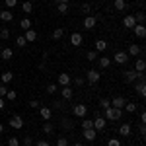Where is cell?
<instances>
[{
  "mask_svg": "<svg viewBox=\"0 0 146 146\" xmlns=\"http://www.w3.org/2000/svg\"><path fill=\"white\" fill-rule=\"evenodd\" d=\"M123 80L127 82V84H135L136 80H144V74L142 72H136V70H127V72H123Z\"/></svg>",
  "mask_w": 146,
  "mask_h": 146,
  "instance_id": "1",
  "label": "cell"
},
{
  "mask_svg": "<svg viewBox=\"0 0 146 146\" xmlns=\"http://www.w3.org/2000/svg\"><path fill=\"white\" fill-rule=\"evenodd\" d=\"M121 117H123V109H117V107L105 109V121H121Z\"/></svg>",
  "mask_w": 146,
  "mask_h": 146,
  "instance_id": "2",
  "label": "cell"
},
{
  "mask_svg": "<svg viewBox=\"0 0 146 146\" xmlns=\"http://www.w3.org/2000/svg\"><path fill=\"white\" fill-rule=\"evenodd\" d=\"M111 62H117V64H121V66H123V64L129 62V55H127L125 51H117V53L111 56Z\"/></svg>",
  "mask_w": 146,
  "mask_h": 146,
  "instance_id": "3",
  "label": "cell"
},
{
  "mask_svg": "<svg viewBox=\"0 0 146 146\" xmlns=\"http://www.w3.org/2000/svg\"><path fill=\"white\" fill-rule=\"evenodd\" d=\"M101 78L100 70H96V68H90L88 72H86V80H88V84H98Z\"/></svg>",
  "mask_w": 146,
  "mask_h": 146,
  "instance_id": "4",
  "label": "cell"
},
{
  "mask_svg": "<svg viewBox=\"0 0 146 146\" xmlns=\"http://www.w3.org/2000/svg\"><path fill=\"white\" fill-rule=\"evenodd\" d=\"M86 113H88V105H84V103H78V105L72 107V115L74 117H84Z\"/></svg>",
  "mask_w": 146,
  "mask_h": 146,
  "instance_id": "5",
  "label": "cell"
},
{
  "mask_svg": "<svg viewBox=\"0 0 146 146\" xmlns=\"http://www.w3.org/2000/svg\"><path fill=\"white\" fill-rule=\"evenodd\" d=\"M39 115H41V119L51 121V117H53V109H51V107H47V105H41V107H39Z\"/></svg>",
  "mask_w": 146,
  "mask_h": 146,
  "instance_id": "6",
  "label": "cell"
},
{
  "mask_svg": "<svg viewBox=\"0 0 146 146\" xmlns=\"http://www.w3.org/2000/svg\"><path fill=\"white\" fill-rule=\"evenodd\" d=\"M10 127H12V129H16V131L23 129V119L20 117V115H14V117L10 119Z\"/></svg>",
  "mask_w": 146,
  "mask_h": 146,
  "instance_id": "7",
  "label": "cell"
},
{
  "mask_svg": "<svg viewBox=\"0 0 146 146\" xmlns=\"http://www.w3.org/2000/svg\"><path fill=\"white\" fill-rule=\"evenodd\" d=\"M109 101H111V107H117V109H123L125 103H127V100H125L123 96H115V98L109 100Z\"/></svg>",
  "mask_w": 146,
  "mask_h": 146,
  "instance_id": "8",
  "label": "cell"
},
{
  "mask_svg": "<svg viewBox=\"0 0 146 146\" xmlns=\"http://www.w3.org/2000/svg\"><path fill=\"white\" fill-rule=\"evenodd\" d=\"M105 127H107L105 117H96V119H94V131H103Z\"/></svg>",
  "mask_w": 146,
  "mask_h": 146,
  "instance_id": "9",
  "label": "cell"
},
{
  "mask_svg": "<svg viewBox=\"0 0 146 146\" xmlns=\"http://www.w3.org/2000/svg\"><path fill=\"white\" fill-rule=\"evenodd\" d=\"M133 31H135V35L138 37V39H144V37H146V27H144V23H136L135 27H133Z\"/></svg>",
  "mask_w": 146,
  "mask_h": 146,
  "instance_id": "10",
  "label": "cell"
},
{
  "mask_svg": "<svg viewBox=\"0 0 146 146\" xmlns=\"http://www.w3.org/2000/svg\"><path fill=\"white\" fill-rule=\"evenodd\" d=\"M125 53H127L129 56H138L140 53H142V49H140V47L136 45V43H131V45H129V49H127Z\"/></svg>",
  "mask_w": 146,
  "mask_h": 146,
  "instance_id": "11",
  "label": "cell"
},
{
  "mask_svg": "<svg viewBox=\"0 0 146 146\" xmlns=\"http://www.w3.org/2000/svg\"><path fill=\"white\" fill-rule=\"evenodd\" d=\"M123 25L127 27V29H133V27L136 25V20H135V16H133V14H129V16H125V18H123Z\"/></svg>",
  "mask_w": 146,
  "mask_h": 146,
  "instance_id": "12",
  "label": "cell"
},
{
  "mask_svg": "<svg viewBox=\"0 0 146 146\" xmlns=\"http://www.w3.org/2000/svg\"><path fill=\"white\" fill-rule=\"evenodd\" d=\"M96 23H98V18H96V16H86V18H84V27H86V29H94Z\"/></svg>",
  "mask_w": 146,
  "mask_h": 146,
  "instance_id": "13",
  "label": "cell"
},
{
  "mask_svg": "<svg viewBox=\"0 0 146 146\" xmlns=\"http://www.w3.org/2000/svg\"><path fill=\"white\" fill-rule=\"evenodd\" d=\"M135 90H136V94H138L140 98H144V96H146V84H144V80L135 82Z\"/></svg>",
  "mask_w": 146,
  "mask_h": 146,
  "instance_id": "14",
  "label": "cell"
},
{
  "mask_svg": "<svg viewBox=\"0 0 146 146\" xmlns=\"http://www.w3.org/2000/svg\"><path fill=\"white\" fill-rule=\"evenodd\" d=\"M82 41H84V37H82V33H78V31H74V33L70 35V43H72V47H80Z\"/></svg>",
  "mask_w": 146,
  "mask_h": 146,
  "instance_id": "15",
  "label": "cell"
},
{
  "mask_svg": "<svg viewBox=\"0 0 146 146\" xmlns=\"http://www.w3.org/2000/svg\"><path fill=\"white\" fill-rule=\"evenodd\" d=\"M56 82H58L60 86H70V74H66V72H60V74L56 76Z\"/></svg>",
  "mask_w": 146,
  "mask_h": 146,
  "instance_id": "16",
  "label": "cell"
},
{
  "mask_svg": "<svg viewBox=\"0 0 146 146\" xmlns=\"http://www.w3.org/2000/svg\"><path fill=\"white\" fill-rule=\"evenodd\" d=\"M84 138H86L88 142H94V140L98 138V131H94V129H84Z\"/></svg>",
  "mask_w": 146,
  "mask_h": 146,
  "instance_id": "17",
  "label": "cell"
},
{
  "mask_svg": "<svg viewBox=\"0 0 146 146\" xmlns=\"http://www.w3.org/2000/svg\"><path fill=\"white\" fill-rule=\"evenodd\" d=\"M119 135L121 136H131L133 135V127H131L129 123H123L121 127H119Z\"/></svg>",
  "mask_w": 146,
  "mask_h": 146,
  "instance_id": "18",
  "label": "cell"
},
{
  "mask_svg": "<svg viewBox=\"0 0 146 146\" xmlns=\"http://www.w3.org/2000/svg\"><path fill=\"white\" fill-rule=\"evenodd\" d=\"M98 64H100L101 70H105V68H109V66H111V58L103 55V56H100V58H98Z\"/></svg>",
  "mask_w": 146,
  "mask_h": 146,
  "instance_id": "19",
  "label": "cell"
},
{
  "mask_svg": "<svg viewBox=\"0 0 146 146\" xmlns=\"http://www.w3.org/2000/svg\"><path fill=\"white\" fill-rule=\"evenodd\" d=\"M12 20H14V14H12L10 10H2L0 12V22H8L10 23Z\"/></svg>",
  "mask_w": 146,
  "mask_h": 146,
  "instance_id": "20",
  "label": "cell"
},
{
  "mask_svg": "<svg viewBox=\"0 0 146 146\" xmlns=\"http://www.w3.org/2000/svg\"><path fill=\"white\" fill-rule=\"evenodd\" d=\"M23 37H25L27 43H33L35 39H37V31H35V29H25V35H23Z\"/></svg>",
  "mask_w": 146,
  "mask_h": 146,
  "instance_id": "21",
  "label": "cell"
},
{
  "mask_svg": "<svg viewBox=\"0 0 146 146\" xmlns=\"http://www.w3.org/2000/svg\"><path fill=\"white\" fill-rule=\"evenodd\" d=\"M105 49H107V41H105V39H98L94 51H98V53H105Z\"/></svg>",
  "mask_w": 146,
  "mask_h": 146,
  "instance_id": "22",
  "label": "cell"
},
{
  "mask_svg": "<svg viewBox=\"0 0 146 146\" xmlns=\"http://www.w3.org/2000/svg\"><path fill=\"white\" fill-rule=\"evenodd\" d=\"M0 56H2L4 60H12V56H14V51H12L10 47H4V49H2V53H0Z\"/></svg>",
  "mask_w": 146,
  "mask_h": 146,
  "instance_id": "23",
  "label": "cell"
},
{
  "mask_svg": "<svg viewBox=\"0 0 146 146\" xmlns=\"http://www.w3.org/2000/svg\"><path fill=\"white\" fill-rule=\"evenodd\" d=\"M144 68H146L144 58H136V60H135V68H133V70H136V72H144Z\"/></svg>",
  "mask_w": 146,
  "mask_h": 146,
  "instance_id": "24",
  "label": "cell"
},
{
  "mask_svg": "<svg viewBox=\"0 0 146 146\" xmlns=\"http://www.w3.org/2000/svg\"><path fill=\"white\" fill-rule=\"evenodd\" d=\"M60 96H62L64 100H72V88H70V86H62V90H60Z\"/></svg>",
  "mask_w": 146,
  "mask_h": 146,
  "instance_id": "25",
  "label": "cell"
},
{
  "mask_svg": "<svg viewBox=\"0 0 146 146\" xmlns=\"http://www.w3.org/2000/svg\"><path fill=\"white\" fill-rule=\"evenodd\" d=\"M43 133H45V135H53V133H55V125L51 123V121H45V125H43Z\"/></svg>",
  "mask_w": 146,
  "mask_h": 146,
  "instance_id": "26",
  "label": "cell"
},
{
  "mask_svg": "<svg viewBox=\"0 0 146 146\" xmlns=\"http://www.w3.org/2000/svg\"><path fill=\"white\" fill-rule=\"evenodd\" d=\"M113 8L117 12H123L125 8H127V2H125V0H115V2H113Z\"/></svg>",
  "mask_w": 146,
  "mask_h": 146,
  "instance_id": "27",
  "label": "cell"
},
{
  "mask_svg": "<svg viewBox=\"0 0 146 146\" xmlns=\"http://www.w3.org/2000/svg\"><path fill=\"white\" fill-rule=\"evenodd\" d=\"M20 27H22L23 31H25V29H31V20H29V18H22V20H20Z\"/></svg>",
  "mask_w": 146,
  "mask_h": 146,
  "instance_id": "28",
  "label": "cell"
},
{
  "mask_svg": "<svg viewBox=\"0 0 146 146\" xmlns=\"http://www.w3.org/2000/svg\"><path fill=\"white\" fill-rule=\"evenodd\" d=\"M0 80H2V84H10L12 80H14V74H12V72H2Z\"/></svg>",
  "mask_w": 146,
  "mask_h": 146,
  "instance_id": "29",
  "label": "cell"
},
{
  "mask_svg": "<svg viewBox=\"0 0 146 146\" xmlns=\"http://www.w3.org/2000/svg\"><path fill=\"white\" fill-rule=\"evenodd\" d=\"M4 98H6L8 101H16V100H18V92H16V90H8Z\"/></svg>",
  "mask_w": 146,
  "mask_h": 146,
  "instance_id": "30",
  "label": "cell"
},
{
  "mask_svg": "<svg viewBox=\"0 0 146 146\" xmlns=\"http://www.w3.org/2000/svg\"><path fill=\"white\" fill-rule=\"evenodd\" d=\"M22 10H23V14H31V10H33V4L29 2V0H25L22 4Z\"/></svg>",
  "mask_w": 146,
  "mask_h": 146,
  "instance_id": "31",
  "label": "cell"
},
{
  "mask_svg": "<svg viewBox=\"0 0 146 146\" xmlns=\"http://www.w3.org/2000/svg\"><path fill=\"white\" fill-rule=\"evenodd\" d=\"M125 111L127 113H135L136 109H138V105H136V103H129V101H127V103H125V107H123Z\"/></svg>",
  "mask_w": 146,
  "mask_h": 146,
  "instance_id": "32",
  "label": "cell"
},
{
  "mask_svg": "<svg viewBox=\"0 0 146 146\" xmlns=\"http://www.w3.org/2000/svg\"><path fill=\"white\" fill-rule=\"evenodd\" d=\"M62 35H64V29H62V27H56L55 31H53V39L58 41V39H62Z\"/></svg>",
  "mask_w": 146,
  "mask_h": 146,
  "instance_id": "33",
  "label": "cell"
},
{
  "mask_svg": "<svg viewBox=\"0 0 146 146\" xmlns=\"http://www.w3.org/2000/svg\"><path fill=\"white\" fill-rule=\"evenodd\" d=\"M68 8H70V4H56V10H58V14H68Z\"/></svg>",
  "mask_w": 146,
  "mask_h": 146,
  "instance_id": "34",
  "label": "cell"
},
{
  "mask_svg": "<svg viewBox=\"0 0 146 146\" xmlns=\"http://www.w3.org/2000/svg\"><path fill=\"white\" fill-rule=\"evenodd\" d=\"M25 45H27V41H25V37H23V35H20V37L16 39V47H20V49H22V47H25Z\"/></svg>",
  "mask_w": 146,
  "mask_h": 146,
  "instance_id": "35",
  "label": "cell"
},
{
  "mask_svg": "<svg viewBox=\"0 0 146 146\" xmlns=\"http://www.w3.org/2000/svg\"><path fill=\"white\" fill-rule=\"evenodd\" d=\"M86 58H88V60H98V51H88V53H86Z\"/></svg>",
  "mask_w": 146,
  "mask_h": 146,
  "instance_id": "36",
  "label": "cell"
},
{
  "mask_svg": "<svg viewBox=\"0 0 146 146\" xmlns=\"http://www.w3.org/2000/svg\"><path fill=\"white\" fill-rule=\"evenodd\" d=\"M133 16H135V20H136V23H144V14H142V12H136V14H133Z\"/></svg>",
  "mask_w": 146,
  "mask_h": 146,
  "instance_id": "37",
  "label": "cell"
},
{
  "mask_svg": "<svg viewBox=\"0 0 146 146\" xmlns=\"http://www.w3.org/2000/svg\"><path fill=\"white\" fill-rule=\"evenodd\" d=\"M56 146H68V138L66 136H58L56 138Z\"/></svg>",
  "mask_w": 146,
  "mask_h": 146,
  "instance_id": "38",
  "label": "cell"
},
{
  "mask_svg": "<svg viewBox=\"0 0 146 146\" xmlns=\"http://www.w3.org/2000/svg\"><path fill=\"white\" fill-rule=\"evenodd\" d=\"M60 127H62V129H66V131H70V129H74V127H72V123H70L68 119H62V121H60Z\"/></svg>",
  "mask_w": 146,
  "mask_h": 146,
  "instance_id": "39",
  "label": "cell"
},
{
  "mask_svg": "<svg viewBox=\"0 0 146 146\" xmlns=\"http://www.w3.org/2000/svg\"><path fill=\"white\" fill-rule=\"evenodd\" d=\"M8 37H10V29L8 27H2L0 29V39H8Z\"/></svg>",
  "mask_w": 146,
  "mask_h": 146,
  "instance_id": "40",
  "label": "cell"
},
{
  "mask_svg": "<svg viewBox=\"0 0 146 146\" xmlns=\"http://www.w3.org/2000/svg\"><path fill=\"white\" fill-rule=\"evenodd\" d=\"M8 146H20V140L16 136H8Z\"/></svg>",
  "mask_w": 146,
  "mask_h": 146,
  "instance_id": "41",
  "label": "cell"
},
{
  "mask_svg": "<svg viewBox=\"0 0 146 146\" xmlns=\"http://www.w3.org/2000/svg\"><path fill=\"white\" fill-rule=\"evenodd\" d=\"M107 146H121V140L113 136V138H109V140H107Z\"/></svg>",
  "mask_w": 146,
  "mask_h": 146,
  "instance_id": "42",
  "label": "cell"
},
{
  "mask_svg": "<svg viewBox=\"0 0 146 146\" xmlns=\"http://www.w3.org/2000/svg\"><path fill=\"white\" fill-rule=\"evenodd\" d=\"M4 4L8 6V10H12V8H16V6H18V0H4Z\"/></svg>",
  "mask_w": 146,
  "mask_h": 146,
  "instance_id": "43",
  "label": "cell"
},
{
  "mask_svg": "<svg viewBox=\"0 0 146 146\" xmlns=\"http://www.w3.org/2000/svg\"><path fill=\"white\" fill-rule=\"evenodd\" d=\"M100 107L105 111L107 107H111V101H109V100H101V101H100Z\"/></svg>",
  "mask_w": 146,
  "mask_h": 146,
  "instance_id": "44",
  "label": "cell"
},
{
  "mask_svg": "<svg viewBox=\"0 0 146 146\" xmlns=\"http://www.w3.org/2000/svg\"><path fill=\"white\" fill-rule=\"evenodd\" d=\"M47 94H49V96L56 94V84H49V86H47Z\"/></svg>",
  "mask_w": 146,
  "mask_h": 146,
  "instance_id": "45",
  "label": "cell"
},
{
  "mask_svg": "<svg viewBox=\"0 0 146 146\" xmlns=\"http://www.w3.org/2000/svg\"><path fill=\"white\" fill-rule=\"evenodd\" d=\"M84 129H94V121H88V119L82 121V131H84Z\"/></svg>",
  "mask_w": 146,
  "mask_h": 146,
  "instance_id": "46",
  "label": "cell"
},
{
  "mask_svg": "<svg viewBox=\"0 0 146 146\" xmlns=\"http://www.w3.org/2000/svg\"><path fill=\"white\" fill-rule=\"evenodd\" d=\"M23 146H33V138L31 136H23V142H22Z\"/></svg>",
  "mask_w": 146,
  "mask_h": 146,
  "instance_id": "47",
  "label": "cell"
},
{
  "mask_svg": "<svg viewBox=\"0 0 146 146\" xmlns=\"http://www.w3.org/2000/svg\"><path fill=\"white\" fill-rule=\"evenodd\" d=\"M27 105H29L31 109H39V107H41V103H39V101H37V100H31V101H29V103H27Z\"/></svg>",
  "mask_w": 146,
  "mask_h": 146,
  "instance_id": "48",
  "label": "cell"
},
{
  "mask_svg": "<svg viewBox=\"0 0 146 146\" xmlns=\"http://www.w3.org/2000/svg\"><path fill=\"white\" fill-rule=\"evenodd\" d=\"M82 10L86 12V16H90V12H92V6H90V4H82Z\"/></svg>",
  "mask_w": 146,
  "mask_h": 146,
  "instance_id": "49",
  "label": "cell"
},
{
  "mask_svg": "<svg viewBox=\"0 0 146 146\" xmlns=\"http://www.w3.org/2000/svg\"><path fill=\"white\" fill-rule=\"evenodd\" d=\"M6 92H8L6 84H2V86H0V98H4V96H6Z\"/></svg>",
  "mask_w": 146,
  "mask_h": 146,
  "instance_id": "50",
  "label": "cell"
},
{
  "mask_svg": "<svg viewBox=\"0 0 146 146\" xmlns=\"http://www.w3.org/2000/svg\"><path fill=\"white\" fill-rule=\"evenodd\" d=\"M84 82H86V80L82 78V76H78V78L74 80V84H76V86H84Z\"/></svg>",
  "mask_w": 146,
  "mask_h": 146,
  "instance_id": "51",
  "label": "cell"
},
{
  "mask_svg": "<svg viewBox=\"0 0 146 146\" xmlns=\"http://www.w3.org/2000/svg\"><path fill=\"white\" fill-rule=\"evenodd\" d=\"M138 131H140L142 136H146V123H140V129H138Z\"/></svg>",
  "mask_w": 146,
  "mask_h": 146,
  "instance_id": "52",
  "label": "cell"
},
{
  "mask_svg": "<svg viewBox=\"0 0 146 146\" xmlns=\"http://www.w3.org/2000/svg\"><path fill=\"white\" fill-rule=\"evenodd\" d=\"M35 146H51V144H49L47 140H41V138H39V140H37V144H35Z\"/></svg>",
  "mask_w": 146,
  "mask_h": 146,
  "instance_id": "53",
  "label": "cell"
},
{
  "mask_svg": "<svg viewBox=\"0 0 146 146\" xmlns=\"http://www.w3.org/2000/svg\"><path fill=\"white\" fill-rule=\"evenodd\" d=\"M53 109H62V101H55L53 103Z\"/></svg>",
  "mask_w": 146,
  "mask_h": 146,
  "instance_id": "54",
  "label": "cell"
},
{
  "mask_svg": "<svg viewBox=\"0 0 146 146\" xmlns=\"http://www.w3.org/2000/svg\"><path fill=\"white\" fill-rule=\"evenodd\" d=\"M140 123H146V113L140 111Z\"/></svg>",
  "mask_w": 146,
  "mask_h": 146,
  "instance_id": "55",
  "label": "cell"
},
{
  "mask_svg": "<svg viewBox=\"0 0 146 146\" xmlns=\"http://www.w3.org/2000/svg\"><path fill=\"white\" fill-rule=\"evenodd\" d=\"M4 107H6V101H4V98H0V111H2Z\"/></svg>",
  "mask_w": 146,
  "mask_h": 146,
  "instance_id": "56",
  "label": "cell"
},
{
  "mask_svg": "<svg viewBox=\"0 0 146 146\" xmlns=\"http://www.w3.org/2000/svg\"><path fill=\"white\" fill-rule=\"evenodd\" d=\"M55 4H70V0H55Z\"/></svg>",
  "mask_w": 146,
  "mask_h": 146,
  "instance_id": "57",
  "label": "cell"
},
{
  "mask_svg": "<svg viewBox=\"0 0 146 146\" xmlns=\"http://www.w3.org/2000/svg\"><path fill=\"white\" fill-rule=\"evenodd\" d=\"M2 133H4V125L0 123V135H2Z\"/></svg>",
  "mask_w": 146,
  "mask_h": 146,
  "instance_id": "58",
  "label": "cell"
},
{
  "mask_svg": "<svg viewBox=\"0 0 146 146\" xmlns=\"http://www.w3.org/2000/svg\"><path fill=\"white\" fill-rule=\"evenodd\" d=\"M74 146H82V144H80V142H76V144H74Z\"/></svg>",
  "mask_w": 146,
  "mask_h": 146,
  "instance_id": "59",
  "label": "cell"
},
{
  "mask_svg": "<svg viewBox=\"0 0 146 146\" xmlns=\"http://www.w3.org/2000/svg\"><path fill=\"white\" fill-rule=\"evenodd\" d=\"M140 2H144V0H140Z\"/></svg>",
  "mask_w": 146,
  "mask_h": 146,
  "instance_id": "60",
  "label": "cell"
},
{
  "mask_svg": "<svg viewBox=\"0 0 146 146\" xmlns=\"http://www.w3.org/2000/svg\"><path fill=\"white\" fill-rule=\"evenodd\" d=\"M0 12H2V8H0Z\"/></svg>",
  "mask_w": 146,
  "mask_h": 146,
  "instance_id": "61",
  "label": "cell"
},
{
  "mask_svg": "<svg viewBox=\"0 0 146 146\" xmlns=\"http://www.w3.org/2000/svg\"><path fill=\"white\" fill-rule=\"evenodd\" d=\"M0 29H2V27H0Z\"/></svg>",
  "mask_w": 146,
  "mask_h": 146,
  "instance_id": "62",
  "label": "cell"
}]
</instances>
